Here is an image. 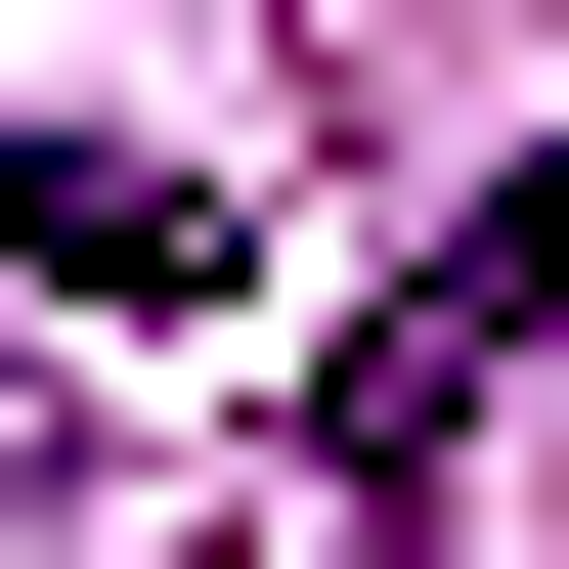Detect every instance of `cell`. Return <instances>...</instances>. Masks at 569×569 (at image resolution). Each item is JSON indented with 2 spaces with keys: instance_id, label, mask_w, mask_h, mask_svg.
<instances>
[{
  "instance_id": "obj_1",
  "label": "cell",
  "mask_w": 569,
  "mask_h": 569,
  "mask_svg": "<svg viewBox=\"0 0 569 569\" xmlns=\"http://www.w3.org/2000/svg\"><path fill=\"white\" fill-rule=\"evenodd\" d=\"M526 351H569V176H482V219H438V263L351 307V395H307V438H351V526H395V482H438V438H482Z\"/></svg>"
},
{
  "instance_id": "obj_2",
  "label": "cell",
  "mask_w": 569,
  "mask_h": 569,
  "mask_svg": "<svg viewBox=\"0 0 569 569\" xmlns=\"http://www.w3.org/2000/svg\"><path fill=\"white\" fill-rule=\"evenodd\" d=\"M0 263H44V307H219V263H263V219H219L176 132H44V176H0Z\"/></svg>"
},
{
  "instance_id": "obj_3",
  "label": "cell",
  "mask_w": 569,
  "mask_h": 569,
  "mask_svg": "<svg viewBox=\"0 0 569 569\" xmlns=\"http://www.w3.org/2000/svg\"><path fill=\"white\" fill-rule=\"evenodd\" d=\"M307 569H395V526H307Z\"/></svg>"
}]
</instances>
